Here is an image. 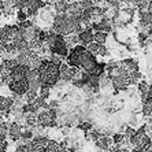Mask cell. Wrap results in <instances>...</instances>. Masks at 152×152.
I'll return each instance as SVG.
<instances>
[{
	"mask_svg": "<svg viewBox=\"0 0 152 152\" xmlns=\"http://www.w3.org/2000/svg\"><path fill=\"white\" fill-rule=\"evenodd\" d=\"M67 64L74 69H82L85 73L93 75L96 67L99 66V62L96 60V56L92 55L84 45H77L71 48L67 55Z\"/></svg>",
	"mask_w": 152,
	"mask_h": 152,
	"instance_id": "obj_1",
	"label": "cell"
},
{
	"mask_svg": "<svg viewBox=\"0 0 152 152\" xmlns=\"http://www.w3.org/2000/svg\"><path fill=\"white\" fill-rule=\"evenodd\" d=\"M39 73L41 77V86L52 88L53 85L58 84L60 78V64L53 63L50 59H44L41 60Z\"/></svg>",
	"mask_w": 152,
	"mask_h": 152,
	"instance_id": "obj_2",
	"label": "cell"
},
{
	"mask_svg": "<svg viewBox=\"0 0 152 152\" xmlns=\"http://www.w3.org/2000/svg\"><path fill=\"white\" fill-rule=\"evenodd\" d=\"M130 142L134 147V149H147L151 145V138L148 137L147 132H145V126H141L137 132L134 133L133 137H130Z\"/></svg>",
	"mask_w": 152,
	"mask_h": 152,
	"instance_id": "obj_3",
	"label": "cell"
},
{
	"mask_svg": "<svg viewBox=\"0 0 152 152\" xmlns=\"http://www.w3.org/2000/svg\"><path fill=\"white\" fill-rule=\"evenodd\" d=\"M55 119H56V114H55V110H51V108L50 110H44L37 117V122L44 127L55 126Z\"/></svg>",
	"mask_w": 152,
	"mask_h": 152,
	"instance_id": "obj_4",
	"label": "cell"
},
{
	"mask_svg": "<svg viewBox=\"0 0 152 152\" xmlns=\"http://www.w3.org/2000/svg\"><path fill=\"white\" fill-rule=\"evenodd\" d=\"M28 84H29V92L39 93L41 88V77H40L39 70H30L28 74Z\"/></svg>",
	"mask_w": 152,
	"mask_h": 152,
	"instance_id": "obj_5",
	"label": "cell"
},
{
	"mask_svg": "<svg viewBox=\"0 0 152 152\" xmlns=\"http://www.w3.org/2000/svg\"><path fill=\"white\" fill-rule=\"evenodd\" d=\"M78 40H80V42H81L84 47H88V45H91L92 42H95L93 41V40H95V34H93L92 29L91 28L84 29V30L78 34Z\"/></svg>",
	"mask_w": 152,
	"mask_h": 152,
	"instance_id": "obj_6",
	"label": "cell"
},
{
	"mask_svg": "<svg viewBox=\"0 0 152 152\" xmlns=\"http://www.w3.org/2000/svg\"><path fill=\"white\" fill-rule=\"evenodd\" d=\"M45 6V1H33V0H30V1H26V14L29 15H36L37 14V11L40 10L41 7H44Z\"/></svg>",
	"mask_w": 152,
	"mask_h": 152,
	"instance_id": "obj_7",
	"label": "cell"
},
{
	"mask_svg": "<svg viewBox=\"0 0 152 152\" xmlns=\"http://www.w3.org/2000/svg\"><path fill=\"white\" fill-rule=\"evenodd\" d=\"M22 127L19 126L18 124H11L10 125V129H8V136H10L11 140L14 141H18L21 140V136H22Z\"/></svg>",
	"mask_w": 152,
	"mask_h": 152,
	"instance_id": "obj_8",
	"label": "cell"
},
{
	"mask_svg": "<svg viewBox=\"0 0 152 152\" xmlns=\"http://www.w3.org/2000/svg\"><path fill=\"white\" fill-rule=\"evenodd\" d=\"M111 142H114L111 138H108V137H102V138H99V140L96 141V145H97L99 148H102V149H107L108 147H110Z\"/></svg>",
	"mask_w": 152,
	"mask_h": 152,
	"instance_id": "obj_9",
	"label": "cell"
},
{
	"mask_svg": "<svg viewBox=\"0 0 152 152\" xmlns=\"http://www.w3.org/2000/svg\"><path fill=\"white\" fill-rule=\"evenodd\" d=\"M106 40H107V33H103V32H96L95 33V42L96 44L104 45V44H106Z\"/></svg>",
	"mask_w": 152,
	"mask_h": 152,
	"instance_id": "obj_10",
	"label": "cell"
},
{
	"mask_svg": "<svg viewBox=\"0 0 152 152\" xmlns=\"http://www.w3.org/2000/svg\"><path fill=\"white\" fill-rule=\"evenodd\" d=\"M140 18H141V23L142 25H152V12H141L140 14Z\"/></svg>",
	"mask_w": 152,
	"mask_h": 152,
	"instance_id": "obj_11",
	"label": "cell"
},
{
	"mask_svg": "<svg viewBox=\"0 0 152 152\" xmlns=\"http://www.w3.org/2000/svg\"><path fill=\"white\" fill-rule=\"evenodd\" d=\"M14 7H15V1H3V11L6 14H10Z\"/></svg>",
	"mask_w": 152,
	"mask_h": 152,
	"instance_id": "obj_12",
	"label": "cell"
},
{
	"mask_svg": "<svg viewBox=\"0 0 152 152\" xmlns=\"http://www.w3.org/2000/svg\"><path fill=\"white\" fill-rule=\"evenodd\" d=\"M32 138H33V133H32V130L26 129V130L22 132L21 140H23V141H28V140H32Z\"/></svg>",
	"mask_w": 152,
	"mask_h": 152,
	"instance_id": "obj_13",
	"label": "cell"
},
{
	"mask_svg": "<svg viewBox=\"0 0 152 152\" xmlns=\"http://www.w3.org/2000/svg\"><path fill=\"white\" fill-rule=\"evenodd\" d=\"M6 136H7V124L1 122L0 124V138L6 140Z\"/></svg>",
	"mask_w": 152,
	"mask_h": 152,
	"instance_id": "obj_14",
	"label": "cell"
},
{
	"mask_svg": "<svg viewBox=\"0 0 152 152\" xmlns=\"http://www.w3.org/2000/svg\"><path fill=\"white\" fill-rule=\"evenodd\" d=\"M18 21L21 22H26V18H28V14L26 12H23V11H18Z\"/></svg>",
	"mask_w": 152,
	"mask_h": 152,
	"instance_id": "obj_15",
	"label": "cell"
},
{
	"mask_svg": "<svg viewBox=\"0 0 152 152\" xmlns=\"http://www.w3.org/2000/svg\"><path fill=\"white\" fill-rule=\"evenodd\" d=\"M124 134H114V137H113V141L115 142V144H121V142L124 141Z\"/></svg>",
	"mask_w": 152,
	"mask_h": 152,
	"instance_id": "obj_16",
	"label": "cell"
},
{
	"mask_svg": "<svg viewBox=\"0 0 152 152\" xmlns=\"http://www.w3.org/2000/svg\"><path fill=\"white\" fill-rule=\"evenodd\" d=\"M78 129H81V130L86 132V130H89V129H92V125L88 124V122H85V124H81V125H80V126H78Z\"/></svg>",
	"mask_w": 152,
	"mask_h": 152,
	"instance_id": "obj_17",
	"label": "cell"
},
{
	"mask_svg": "<svg viewBox=\"0 0 152 152\" xmlns=\"http://www.w3.org/2000/svg\"><path fill=\"white\" fill-rule=\"evenodd\" d=\"M6 149H7V141L0 138V152H6Z\"/></svg>",
	"mask_w": 152,
	"mask_h": 152,
	"instance_id": "obj_18",
	"label": "cell"
},
{
	"mask_svg": "<svg viewBox=\"0 0 152 152\" xmlns=\"http://www.w3.org/2000/svg\"><path fill=\"white\" fill-rule=\"evenodd\" d=\"M36 122H37V119H34V117H33V115H29V117L26 118V124L30 125V126H33Z\"/></svg>",
	"mask_w": 152,
	"mask_h": 152,
	"instance_id": "obj_19",
	"label": "cell"
},
{
	"mask_svg": "<svg viewBox=\"0 0 152 152\" xmlns=\"http://www.w3.org/2000/svg\"><path fill=\"white\" fill-rule=\"evenodd\" d=\"M147 97H148V99H152V85L151 86H149V89H148V92H147Z\"/></svg>",
	"mask_w": 152,
	"mask_h": 152,
	"instance_id": "obj_20",
	"label": "cell"
},
{
	"mask_svg": "<svg viewBox=\"0 0 152 152\" xmlns=\"http://www.w3.org/2000/svg\"><path fill=\"white\" fill-rule=\"evenodd\" d=\"M113 152H127V151H126V149H118L117 148V149H114Z\"/></svg>",
	"mask_w": 152,
	"mask_h": 152,
	"instance_id": "obj_21",
	"label": "cell"
},
{
	"mask_svg": "<svg viewBox=\"0 0 152 152\" xmlns=\"http://www.w3.org/2000/svg\"><path fill=\"white\" fill-rule=\"evenodd\" d=\"M1 11H3V1H0V14H1Z\"/></svg>",
	"mask_w": 152,
	"mask_h": 152,
	"instance_id": "obj_22",
	"label": "cell"
}]
</instances>
